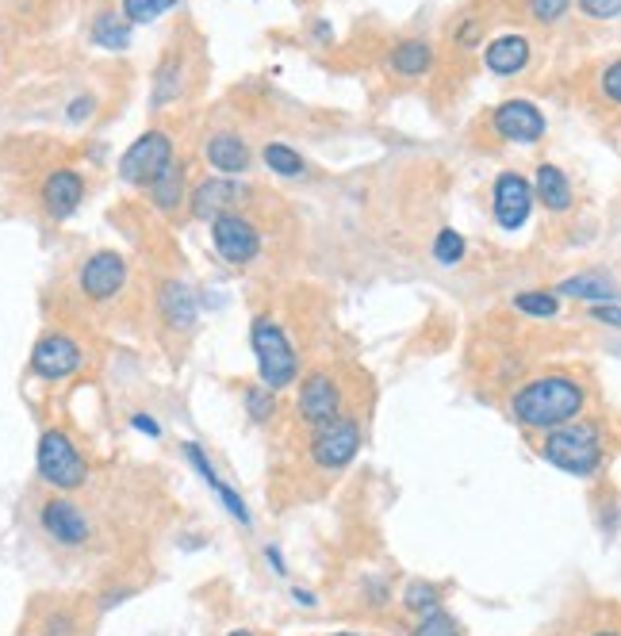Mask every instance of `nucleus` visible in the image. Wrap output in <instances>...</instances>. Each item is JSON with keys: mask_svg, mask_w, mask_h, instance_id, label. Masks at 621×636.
<instances>
[{"mask_svg": "<svg viewBox=\"0 0 621 636\" xmlns=\"http://www.w3.org/2000/svg\"><path fill=\"white\" fill-rule=\"evenodd\" d=\"M587 407V392L575 376L568 372H549V376L529 380L526 387H518L511 399V410L526 430H557V425H568L583 415Z\"/></svg>", "mask_w": 621, "mask_h": 636, "instance_id": "1", "label": "nucleus"}, {"mask_svg": "<svg viewBox=\"0 0 621 636\" xmlns=\"http://www.w3.org/2000/svg\"><path fill=\"white\" fill-rule=\"evenodd\" d=\"M541 456L552 468L568 471V476H595L606 460L602 430L595 422H580V418L568 425H557V430L545 433Z\"/></svg>", "mask_w": 621, "mask_h": 636, "instance_id": "2", "label": "nucleus"}, {"mask_svg": "<svg viewBox=\"0 0 621 636\" xmlns=\"http://www.w3.org/2000/svg\"><path fill=\"white\" fill-rule=\"evenodd\" d=\"M35 468H39L43 483L55 491H77L88 480V460L65 430H47L35 448Z\"/></svg>", "mask_w": 621, "mask_h": 636, "instance_id": "3", "label": "nucleus"}, {"mask_svg": "<svg viewBox=\"0 0 621 636\" xmlns=\"http://www.w3.org/2000/svg\"><path fill=\"white\" fill-rule=\"evenodd\" d=\"M250 346H253V357H258V372H261V387L268 392H280L296 380L299 372V361H296V349H291L288 334L280 331L276 323L268 319H258L250 331Z\"/></svg>", "mask_w": 621, "mask_h": 636, "instance_id": "4", "label": "nucleus"}, {"mask_svg": "<svg viewBox=\"0 0 621 636\" xmlns=\"http://www.w3.org/2000/svg\"><path fill=\"white\" fill-rule=\"evenodd\" d=\"M174 161V139L162 131H146L127 146V154L119 157V177L134 189H150V181Z\"/></svg>", "mask_w": 621, "mask_h": 636, "instance_id": "5", "label": "nucleus"}, {"mask_svg": "<svg viewBox=\"0 0 621 636\" xmlns=\"http://www.w3.org/2000/svg\"><path fill=\"white\" fill-rule=\"evenodd\" d=\"M357 448H361V425L354 418H331V422L315 425L311 437V460L323 471H342L354 464Z\"/></svg>", "mask_w": 621, "mask_h": 636, "instance_id": "6", "label": "nucleus"}, {"mask_svg": "<svg viewBox=\"0 0 621 636\" xmlns=\"http://www.w3.org/2000/svg\"><path fill=\"white\" fill-rule=\"evenodd\" d=\"M212 242H215V250H219V257L227 261V265H238V268L258 261V253H261L258 227L238 212L212 219Z\"/></svg>", "mask_w": 621, "mask_h": 636, "instance_id": "7", "label": "nucleus"}, {"mask_svg": "<svg viewBox=\"0 0 621 636\" xmlns=\"http://www.w3.org/2000/svg\"><path fill=\"white\" fill-rule=\"evenodd\" d=\"M39 526H43V533H47L55 544H62V549H81V544L93 537V526H88L85 511L65 495H55L43 503Z\"/></svg>", "mask_w": 621, "mask_h": 636, "instance_id": "8", "label": "nucleus"}, {"mask_svg": "<svg viewBox=\"0 0 621 636\" xmlns=\"http://www.w3.org/2000/svg\"><path fill=\"white\" fill-rule=\"evenodd\" d=\"M81 361H85V353H81V346L70 334H47V338H39L32 349V372L39 380L73 376V372L81 369Z\"/></svg>", "mask_w": 621, "mask_h": 636, "instance_id": "9", "label": "nucleus"}, {"mask_svg": "<svg viewBox=\"0 0 621 636\" xmlns=\"http://www.w3.org/2000/svg\"><path fill=\"white\" fill-rule=\"evenodd\" d=\"M81 291H85L88 299H96V303H104V299H116L119 288L127 284V257L116 250H100L93 253V257L81 265V276H77Z\"/></svg>", "mask_w": 621, "mask_h": 636, "instance_id": "10", "label": "nucleus"}, {"mask_svg": "<svg viewBox=\"0 0 621 636\" xmlns=\"http://www.w3.org/2000/svg\"><path fill=\"white\" fill-rule=\"evenodd\" d=\"M491 127H495L499 139L506 142H522V146H534V142L545 139V116L537 104L529 100H503L491 116Z\"/></svg>", "mask_w": 621, "mask_h": 636, "instance_id": "11", "label": "nucleus"}, {"mask_svg": "<svg viewBox=\"0 0 621 636\" xmlns=\"http://www.w3.org/2000/svg\"><path fill=\"white\" fill-rule=\"evenodd\" d=\"M491 212H495V223L503 230H518L526 227L529 212H534V189H529L526 177L518 173H503L491 189Z\"/></svg>", "mask_w": 621, "mask_h": 636, "instance_id": "12", "label": "nucleus"}, {"mask_svg": "<svg viewBox=\"0 0 621 636\" xmlns=\"http://www.w3.org/2000/svg\"><path fill=\"white\" fill-rule=\"evenodd\" d=\"M296 410L307 425H323V422H331V418H338V410H342L338 380H334L331 372H311V376L299 384Z\"/></svg>", "mask_w": 621, "mask_h": 636, "instance_id": "13", "label": "nucleus"}, {"mask_svg": "<svg viewBox=\"0 0 621 636\" xmlns=\"http://www.w3.org/2000/svg\"><path fill=\"white\" fill-rule=\"evenodd\" d=\"M242 200H246L242 184H235L230 177H215V181L196 184V192H192V215L212 223V219H219V215L238 212Z\"/></svg>", "mask_w": 621, "mask_h": 636, "instance_id": "14", "label": "nucleus"}, {"mask_svg": "<svg viewBox=\"0 0 621 636\" xmlns=\"http://www.w3.org/2000/svg\"><path fill=\"white\" fill-rule=\"evenodd\" d=\"M81 200H85V181H81L73 169H58V173H50L47 184H43V207H47V215H55V219H70L81 207Z\"/></svg>", "mask_w": 621, "mask_h": 636, "instance_id": "15", "label": "nucleus"}, {"mask_svg": "<svg viewBox=\"0 0 621 636\" xmlns=\"http://www.w3.org/2000/svg\"><path fill=\"white\" fill-rule=\"evenodd\" d=\"M158 307H162V319H166L174 331H192L196 326V319H200V299H196V291L189 288V284H181V280H166L162 284V291H158Z\"/></svg>", "mask_w": 621, "mask_h": 636, "instance_id": "16", "label": "nucleus"}, {"mask_svg": "<svg viewBox=\"0 0 621 636\" xmlns=\"http://www.w3.org/2000/svg\"><path fill=\"white\" fill-rule=\"evenodd\" d=\"M488 70L495 77H514L529 65V39L526 35H499L488 43V55H483Z\"/></svg>", "mask_w": 621, "mask_h": 636, "instance_id": "17", "label": "nucleus"}, {"mask_svg": "<svg viewBox=\"0 0 621 636\" xmlns=\"http://www.w3.org/2000/svg\"><path fill=\"white\" fill-rule=\"evenodd\" d=\"M207 161H212L223 177H242L246 169H250V146H246L235 131H219L207 142Z\"/></svg>", "mask_w": 621, "mask_h": 636, "instance_id": "18", "label": "nucleus"}, {"mask_svg": "<svg viewBox=\"0 0 621 636\" xmlns=\"http://www.w3.org/2000/svg\"><path fill=\"white\" fill-rule=\"evenodd\" d=\"M529 189H534V200H541L545 207H549V212H568V207H572V181H568L564 173H560L557 166H549V161H545V166H537V177H534V184H529Z\"/></svg>", "mask_w": 621, "mask_h": 636, "instance_id": "19", "label": "nucleus"}, {"mask_svg": "<svg viewBox=\"0 0 621 636\" xmlns=\"http://www.w3.org/2000/svg\"><path fill=\"white\" fill-rule=\"evenodd\" d=\"M387 65H392L399 77H422V73H430L433 65V47L426 39H403L399 47L392 50V58H387Z\"/></svg>", "mask_w": 621, "mask_h": 636, "instance_id": "20", "label": "nucleus"}, {"mask_svg": "<svg viewBox=\"0 0 621 636\" xmlns=\"http://www.w3.org/2000/svg\"><path fill=\"white\" fill-rule=\"evenodd\" d=\"M150 200L162 207V212H177L181 207V200H184V166L181 161H169L166 169H162L154 181H150Z\"/></svg>", "mask_w": 621, "mask_h": 636, "instance_id": "21", "label": "nucleus"}, {"mask_svg": "<svg viewBox=\"0 0 621 636\" xmlns=\"http://www.w3.org/2000/svg\"><path fill=\"white\" fill-rule=\"evenodd\" d=\"M557 291H560V296H572V299H587V303H613V299H618L613 284L606 280V276H595V273L568 276V280L560 284Z\"/></svg>", "mask_w": 621, "mask_h": 636, "instance_id": "22", "label": "nucleus"}, {"mask_svg": "<svg viewBox=\"0 0 621 636\" xmlns=\"http://www.w3.org/2000/svg\"><path fill=\"white\" fill-rule=\"evenodd\" d=\"M93 43L104 50H127V43H131V24H127L123 16H116V12H100L93 24Z\"/></svg>", "mask_w": 621, "mask_h": 636, "instance_id": "23", "label": "nucleus"}, {"mask_svg": "<svg viewBox=\"0 0 621 636\" xmlns=\"http://www.w3.org/2000/svg\"><path fill=\"white\" fill-rule=\"evenodd\" d=\"M181 0H123V20L127 24H154L169 9H177Z\"/></svg>", "mask_w": 621, "mask_h": 636, "instance_id": "24", "label": "nucleus"}, {"mask_svg": "<svg viewBox=\"0 0 621 636\" xmlns=\"http://www.w3.org/2000/svg\"><path fill=\"white\" fill-rule=\"evenodd\" d=\"M261 157H265V166L273 169V173H280V177H299L307 169L303 157H299L291 146H284V142H268Z\"/></svg>", "mask_w": 621, "mask_h": 636, "instance_id": "25", "label": "nucleus"}, {"mask_svg": "<svg viewBox=\"0 0 621 636\" xmlns=\"http://www.w3.org/2000/svg\"><path fill=\"white\" fill-rule=\"evenodd\" d=\"M410 636H461V621L438 605L430 613H418V625L410 628Z\"/></svg>", "mask_w": 621, "mask_h": 636, "instance_id": "26", "label": "nucleus"}, {"mask_svg": "<svg viewBox=\"0 0 621 636\" xmlns=\"http://www.w3.org/2000/svg\"><path fill=\"white\" fill-rule=\"evenodd\" d=\"M514 307L522 314H534V319H552L560 311V299L557 291H522V296H514Z\"/></svg>", "mask_w": 621, "mask_h": 636, "instance_id": "27", "label": "nucleus"}, {"mask_svg": "<svg viewBox=\"0 0 621 636\" xmlns=\"http://www.w3.org/2000/svg\"><path fill=\"white\" fill-rule=\"evenodd\" d=\"M403 605H407L410 613H430L441 605V587H433V583H407V590H403Z\"/></svg>", "mask_w": 621, "mask_h": 636, "instance_id": "28", "label": "nucleus"}, {"mask_svg": "<svg viewBox=\"0 0 621 636\" xmlns=\"http://www.w3.org/2000/svg\"><path fill=\"white\" fill-rule=\"evenodd\" d=\"M464 250H468V245H464V235H456L453 227H445L433 238V261H438V265H461Z\"/></svg>", "mask_w": 621, "mask_h": 636, "instance_id": "29", "label": "nucleus"}, {"mask_svg": "<svg viewBox=\"0 0 621 636\" xmlns=\"http://www.w3.org/2000/svg\"><path fill=\"white\" fill-rule=\"evenodd\" d=\"M246 410H250L253 422H268L276 410L273 392H268V387H250V392H246Z\"/></svg>", "mask_w": 621, "mask_h": 636, "instance_id": "30", "label": "nucleus"}, {"mask_svg": "<svg viewBox=\"0 0 621 636\" xmlns=\"http://www.w3.org/2000/svg\"><path fill=\"white\" fill-rule=\"evenodd\" d=\"M568 9H572V0H529V16L537 24H557Z\"/></svg>", "mask_w": 621, "mask_h": 636, "instance_id": "31", "label": "nucleus"}, {"mask_svg": "<svg viewBox=\"0 0 621 636\" xmlns=\"http://www.w3.org/2000/svg\"><path fill=\"white\" fill-rule=\"evenodd\" d=\"M184 456H189L192 464H196V471H200V480L207 483V488H215V483H219V476H215V464L207 460L204 456V448L196 445V441H189V445H184Z\"/></svg>", "mask_w": 621, "mask_h": 636, "instance_id": "32", "label": "nucleus"}, {"mask_svg": "<svg viewBox=\"0 0 621 636\" xmlns=\"http://www.w3.org/2000/svg\"><path fill=\"white\" fill-rule=\"evenodd\" d=\"M580 12L590 20H618L621 0H580Z\"/></svg>", "mask_w": 621, "mask_h": 636, "instance_id": "33", "label": "nucleus"}, {"mask_svg": "<svg viewBox=\"0 0 621 636\" xmlns=\"http://www.w3.org/2000/svg\"><path fill=\"white\" fill-rule=\"evenodd\" d=\"M215 495H219L223 499V506H227V514H230V518H238V521H242V526H250V511H246V503H242V499H238L235 495V491H230L227 488V483H215Z\"/></svg>", "mask_w": 621, "mask_h": 636, "instance_id": "34", "label": "nucleus"}, {"mask_svg": "<svg viewBox=\"0 0 621 636\" xmlns=\"http://www.w3.org/2000/svg\"><path fill=\"white\" fill-rule=\"evenodd\" d=\"M93 111H96V96H73L65 116H70V123H81V119H88Z\"/></svg>", "mask_w": 621, "mask_h": 636, "instance_id": "35", "label": "nucleus"}, {"mask_svg": "<svg viewBox=\"0 0 621 636\" xmlns=\"http://www.w3.org/2000/svg\"><path fill=\"white\" fill-rule=\"evenodd\" d=\"M602 88H606V96H610V104H618V100H621V65H618V62L606 65Z\"/></svg>", "mask_w": 621, "mask_h": 636, "instance_id": "36", "label": "nucleus"}, {"mask_svg": "<svg viewBox=\"0 0 621 636\" xmlns=\"http://www.w3.org/2000/svg\"><path fill=\"white\" fill-rule=\"evenodd\" d=\"M131 425H134L139 433H150V437H162V425L154 422L150 415H134V418H131Z\"/></svg>", "mask_w": 621, "mask_h": 636, "instance_id": "37", "label": "nucleus"}, {"mask_svg": "<svg viewBox=\"0 0 621 636\" xmlns=\"http://www.w3.org/2000/svg\"><path fill=\"white\" fill-rule=\"evenodd\" d=\"M70 633H73V625H70L65 613H58V617L47 621V636H70Z\"/></svg>", "mask_w": 621, "mask_h": 636, "instance_id": "38", "label": "nucleus"}, {"mask_svg": "<svg viewBox=\"0 0 621 636\" xmlns=\"http://www.w3.org/2000/svg\"><path fill=\"white\" fill-rule=\"evenodd\" d=\"M595 319H598V323H610V326H618V299H613V303H598L595 307Z\"/></svg>", "mask_w": 621, "mask_h": 636, "instance_id": "39", "label": "nucleus"}, {"mask_svg": "<svg viewBox=\"0 0 621 636\" xmlns=\"http://www.w3.org/2000/svg\"><path fill=\"white\" fill-rule=\"evenodd\" d=\"M265 560H268V564H273V572H276V575H284V572H288V564H284L280 549H265Z\"/></svg>", "mask_w": 621, "mask_h": 636, "instance_id": "40", "label": "nucleus"}, {"mask_svg": "<svg viewBox=\"0 0 621 636\" xmlns=\"http://www.w3.org/2000/svg\"><path fill=\"white\" fill-rule=\"evenodd\" d=\"M291 595H296V602H303V605H315V595H311V590H291Z\"/></svg>", "mask_w": 621, "mask_h": 636, "instance_id": "41", "label": "nucleus"}, {"mask_svg": "<svg viewBox=\"0 0 621 636\" xmlns=\"http://www.w3.org/2000/svg\"><path fill=\"white\" fill-rule=\"evenodd\" d=\"M227 636H253V633H246V628H238V633H227Z\"/></svg>", "mask_w": 621, "mask_h": 636, "instance_id": "42", "label": "nucleus"}, {"mask_svg": "<svg viewBox=\"0 0 621 636\" xmlns=\"http://www.w3.org/2000/svg\"><path fill=\"white\" fill-rule=\"evenodd\" d=\"M595 636H618V633H613V628H610V633H595Z\"/></svg>", "mask_w": 621, "mask_h": 636, "instance_id": "43", "label": "nucleus"}, {"mask_svg": "<svg viewBox=\"0 0 621 636\" xmlns=\"http://www.w3.org/2000/svg\"><path fill=\"white\" fill-rule=\"evenodd\" d=\"M331 636H357V633H331Z\"/></svg>", "mask_w": 621, "mask_h": 636, "instance_id": "44", "label": "nucleus"}]
</instances>
